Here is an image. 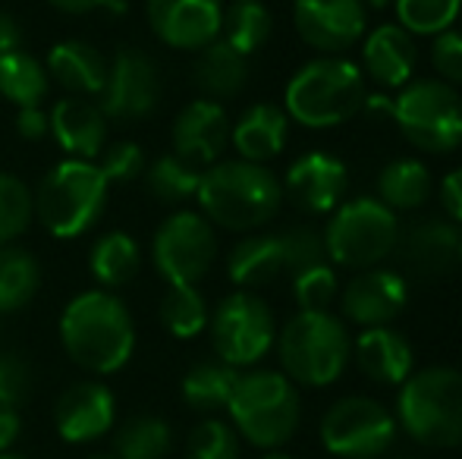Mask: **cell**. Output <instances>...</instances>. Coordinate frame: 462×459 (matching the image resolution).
Masks as SVG:
<instances>
[{"label":"cell","instance_id":"603a6c76","mask_svg":"<svg viewBox=\"0 0 462 459\" xmlns=\"http://www.w3.org/2000/svg\"><path fill=\"white\" fill-rule=\"evenodd\" d=\"M353 355L359 372L374 381V384L400 387L415 372L412 346L393 327H365L353 340Z\"/></svg>","mask_w":462,"mask_h":459},{"label":"cell","instance_id":"4316f807","mask_svg":"<svg viewBox=\"0 0 462 459\" xmlns=\"http://www.w3.org/2000/svg\"><path fill=\"white\" fill-rule=\"evenodd\" d=\"M249 82V57L233 50L224 38L205 44L195 57V86L208 101L236 98Z\"/></svg>","mask_w":462,"mask_h":459},{"label":"cell","instance_id":"f546056e","mask_svg":"<svg viewBox=\"0 0 462 459\" xmlns=\"http://www.w3.org/2000/svg\"><path fill=\"white\" fill-rule=\"evenodd\" d=\"M48 69L32 54L13 50V54L0 57V95L13 101L19 111L23 107H42V101L48 98Z\"/></svg>","mask_w":462,"mask_h":459},{"label":"cell","instance_id":"f6af8a7d","mask_svg":"<svg viewBox=\"0 0 462 459\" xmlns=\"http://www.w3.org/2000/svg\"><path fill=\"white\" fill-rule=\"evenodd\" d=\"M438 196H440V208H444L447 221L462 227V167L450 170L444 179H440Z\"/></svg>","mask_w":462,"mask_h":459},{"label":"cell","instance_id":"4fadbf2b","mask_svg":"<svg viewBox=\"0 0 462 459\" xmlns=\"http://www.w3.org/2000/svg\"><path fill=\"white\" fill-rule=\"evenodd\" d=\"M292 23L318 54H346L368 32V6L362 0H292Z\"/></svg>","mask_w":462,"mask_h":459},{"label":"cell","instance_id":"ac0fdd59","mask_svg":"<svg viewBox=\"0 0 462 459\" xmlns=\"http://www.w3.org/2000/svg\"><path fill=\"white\" fill-rule=\"evenodd\" d=\"M459 236L462 230L447 217H421L400 230L396 255L402 268L419 280H438L459 268Z\"/></svg>","mask_w":462,"mask_h":459},{"label":"cell","instance_id":"f35d334b","mask_svg":"<svg viewBox=\"0 0 462 459\" xmlns=\"http://www.w3.org/2000/svg\"><path fill=\"white\" fill-rule=\"evenodd\" d=\"M32 215H35V198L29 186L13 173H0V245H10L19 233H25Z\"/></svg>","mask_w":462,"mask_h":459},{"label":"cell","instance_id":"9a60e30c","mask_svg":"<svg viewBox=\"0 0 462 459\" xmlns=\"http://www.w3.org/2000/svg\"><path fill=\"white\" fill-rule=\"evenodd\" d=\"M340 312L349 325L365 327H387L402 315L409 302V283L393 268H368L356 271L340 289Z\"/></svg>","mask_w":462,"mask_h":459},{"label":"cell","instance_id":"3957f363","mask_svg":"<svg viewBox=\"0 0 462 459\" xmlns=\"http://www.w3.org/2000/svg\"><path fill=\"white\" fill-rule=\"evenodd\" d=\"M368 86L356 60L321 54L302 63L283 88V111L305 129H334L365 107Z\"/></svg>","mask_w":462,"mask_h":459},{"label":"cell","instance_id":"60d3db41","mask_svg":"<svg viewBox=\"0 0 462 459\" xmlns=\"http://www.w3.org/2000/svg\"><path fill=\"white\" fill-rule=\"evenodd\" d=\"M280 245H283L286 271L299 274V271L311 268V264L328 262V249H324V233L315 227H290L280 233Z\"/></svg>","mask_w":462,"mask_h":459},{"label":"cell","instance_id":"681fc988","mask_svg":"<svg viewBox=\"0 0 462 459\" xmlns=\"http://www.w3.org/2000/svg\"><path fill=\"white\" fill-rule=\"evenodd\" d=\"M51 4L63 13H92V10H101V6H110L114 0H51Z\"/></svg>","mask_w":462,"mask_h":459},{"label":"cell","instance_id":"1f68e13d","mask_svg":"<svg viewBox=\"0 0 462 459\" xmlns=\"http://www.w3.org/2000/svg\"><path fill=\"white\" fill-rule=\"evenodd\" d=\"M42 283L35 255L23 245H0V315L29 306Z\"/></svg>","mask_w":462,"mask_h":459},{"label":"cell","instance_id":"7402d4cb","mask_svg":"<svg viewBox=\"0 0 462 459\" xmlns=\"http://www.w3.org/2000/svg\"><path fill=\"white\" fill-rule=\"evenodd\" d=\"M48 120L57 145L73 161H97V154L104 151V142H107V123L104 120L107 116L88 98H76V95L60 98L54 111L48 114Z\"/></svg>","mask_w":462,"mask_h":459},{"label":"cell","instance_id":"74e56055","mask_svg":"<svg viewBox=\"0 0 462 459\" xmlns=\"http://www.w3.org/2000/svg\"><path fill=\"white\" fill-rule=\"evenodd\" d=\"M292 296L299 302V312H328L330 302L340 296V274L330 262L311 264L292 274Z\"/></svg>","mask_w":462,"mask_h":459},{"label":"cell","instance_id":"7a4b0ae2","mask_svg":"<svg viewBox=\"0 0 462 459\" xmlns=\"http://www.w3.org/2000/svg\"><path fill=\"white\" fill-rule=\"evenodd\" d=\"M195 198L211 224L233 233H252L277 217L283 205V186L264 164L236 158L205 167Z\"/></svg>","mask_w":462,"mask_h":459},{"label":"cell","instance_id":"83f0119b","mask_svg":"<svg viewBox=\"0 0 462 459\" xmlns=\"http://www.w3.org/2000/svg\"><path fill=\"white\" fill-rule=\"evenodd\" d=\"M377 202L390 211H415L431 198V170L419 158H396L377 173Z\"/></svg>","mask_w":462,"mask_h":459},{"label":"cell","instance_id":"ab89813d","mask_svg":"<svg viewBox=\"0 0 462 459\" xmlns=\"http://www.w3.org/2000/svg\"><path fill=\"white\" fill-rule=\"evenodd\" d=\"M189 459H239V437L236 428H230L220 418H205L195 425L186 444Z\"/></svg>","mask_w":462,"mask_h":459},{"label":"cell","instance_id":"816d5d0a","mask_svg":"<svg viewBox=\"0 0 462 459\" xmlns=\"http://www.w3.org/2000/svg\"><path fill=\"white\" fill-rule=\"evenodd\" d=\"M264 459H296V456H290V454H280V450H268V456Z\"/></svg>","mask_w":462,"mask_h":459},{"label":"cell","instance_id":"ffe728a7","mask_svg":"<svg viewBox=\"0 0 462 459\" xmlns=\"http://www.w3.org/2000/svg\"><path fill=\"white\" fill-rule=\"evenodd\" d=\"M116 399L101 381H79L67 387L54 406L57 435L67 444H88L114 428Z\"/></svg>","mask_w":462,"mask_h":459},{"label":"cell","instance_id":"6da1fadb","mask_svg":"<svg viewBox=\"0 0 462 459\" xmlns=\"http://www.w3.org/2000/svg\"><path fill=\"white\" fill-rule=\"evenodd\" d=\"M67 355L92 374H114L133 359L135 325L126 302L107 289H88L69 299L60 315Z\"/></svg>","mask_w":462,"mask_h":459},{"label":"cell","instance_id":"8d00e7d4","mask_svg":"<svg viewBox=\"0 0 462 459\" xmlns=\"http://www.w3.org/2000/svg\"><path fill=\"white\" fill-rule=\"evenodd\" d=\"M145 183L154 192V198L164 205H183L195 198L201 183V170L177 154H164L152 167H145Z\"/></svg>","mask_w":462,"mask_h":459},{"label":"cell","instance_id":"ee69618b","mask_svg":"<svg viewBox=\"0 0 462 459\" xmlns=\"http://www.w3.org/2000/svg\"><path fill=\"white\" fill-rule=\"evenodd\" d=\"M29 387H32L29 365L16 353H0V406L4 409H16L29 397Z\"/></svg>","mask_w":462,"mask_h":459},{"label":"cell","instance_id":"9c48e42d","mask_svg":"<svg viewBox=\"0 0 462 459\" xmlns=\"http://www.w3.org/2000/svg\"><path fill=\"white\" fill-rule=\"evenodd\" d=\"M409 145L450 154L462 145V95L440 79H412L400 88L390 114Z\"/></svg>","mask_w":462,"mask_h":459},{"label":"cell","instance_id":"52a82bcc","mask_svg":"<svg viewBox=\"0 0 462 459\" xmlns=\"http://www.w3.org/2000/svg\"><path fill=\"white\" fill-rule=\"evenodd\" d=\"M110 183L95 161H60L51 167L35 196V211L44 230L57 239H76L101 221Z\"/></svg>","mask_w":462,"mask_h":459},{"label":"cell","instance_id":"484cf974","mask_svg":"<svg viewBox=\"0 0 462 459\" xmlns=\"http://www.w3.org/2000/svg\"><path fill=\"white\" fill-rule=\"evenodd\" d=\"M286 271L283 245H280V233H252V236L239 239L226 255V274L239 289H258L274 283Z\"/></svg>","mask_w":462,"mask_h":459},{"label":"cell","instance_id":"cb8c5ba5","mask_svg":"<svg viewBox=\"0 0 462 459\" xmlns=\"http://www.w3.org/2000/svg\"><path fill=\"white\" fill-rule=\"evenodd\" d=\"M290 135V116L277 105H252L239 114V120L230 126V145L236 148L239 161H252V164H268L277 158L286 145Z\"/></svg>","mask_w":462,"mask_h":459},{"label":"cell","instance_id":"277c9868","mask_svg":"<svg viewBox=\"0 0 462 459\" xmlns=\"http://www.w3.org/2000/svg\"><path fill=\"white\" fill-rule=\"evenodd\" d=\"M277 353L292 384L328 387L346 372L353 359V337L340 315L296 312L277 334Z\"/></svg>","mask_w":462,"mask_h":459},{"label":"cell","instance_id":"f5cc1de1","mask_svg":"<svg viewBox=\"0 0 462 459\" xmlns=\"http://www.w3.org/2000/svg\"><path fill=\"white\" fill-rule=\"evenodd\" d=\"M0 459H29V456H19V454H10V450H4V454H0Z\"/></svg>","mask_w":462,"mask_h":459},{"label":"cell","instance_id":"836d02e7","mask_svg":"<svg viewBox=\"0 0 462 459\" xmlns=\"http://www.w3.org/2000/svg\"><path fill=\"white\" fill-rule=\"evenodd\" d=\"M211 321L205 296L199 293V287L189 283H171L161 299V325L167 327V334H173L177 340H192Z\"/></svg>","mask_w":462,"mask_h":459},{"label":"cell","instance_id":"ba28073f","mask_svg":"<svg viewBox=\"0 0 462 459\" xmlns=\"http://www.w3.org/2000/svg\"><path fill=\"white\" fill-rule=\"evenodd\" d=\"M324 233V249L334 268L368 271L396 252L400 217L374 196H356L340 202Z\"/></svg>","mask_w":462,"mask_h":459},{"label":"cell","instance_id":"7c38bea8","mask_svg":"<svg viewBox=\"0 0 462 459\" xmlns=\"http://www.w3.org/2000/svg\"><path fill=\"white\" fill-rule=\"evenodd\" d=\"M396 418L371 397H343L324 412L321 441L334 456L377 459L393 447Z\"/></svg>","mask_w":462,"mask_h":459},{"label":"cell","instance_id":"d590c367","mask_svg":"<svg viewBox=\"0 0 462 459\" xmlns=\"http://www.w3.org/2000/svg\"><path fill=\"white\" fill-rule=\"evenodd\" d=\"M396 25L412 38H434L459 23L462 0H393Z\"/></svg>","mask_w":462,"mask_h":459},{"label":"cell","instance_id":"8fae6325","mask_svg":"<svg viewBox=\"0 0 462 459\" xmlns=\"http://www.w3.org/2000/svg\"><path fill=\"white\" fill-rule=\"evenodd\" d=\"M152 258L158 274L171 283L199 287L217 258V233L201 211H173L152 239Z\"/></svg>","mask_w":462,"mask_h":459},{"label":"cell","instance_id":"e0dca14e","mask_svg":"<svg viewBox=\"0 0 462 459\" xmlns=\"http://www.w3.org/2000/svg\"><path fill=\"white\" fill-rule=\"evenodd\" d=\"M280 186L305 215H334L349 186L346 164L330 151H305L290 164Z\"/></svg>","mask_w":462,"mask_h":459},{"label":"cell","instance_id":"f1b7e54d","mask_svg":"<svg viewBox=\"0 0 462 459\" xmlns=\"http://www.w3.org/2000/svg\"><path fill=\"white\" fill-rule=\"evenodd\" d=\"M139 264H142L139 243L123 230L104 233L95 243L92 255H88V268H92L95 280L101 283V289L126 287L139 274Z\"/></svg>","mask_w":462,"mask_h":459},{"label":"cell","instance_id":"2e32d148","mask_svg":"<svg viewBox=\"0 0 462 459\" xmlns=\"http://www.w3.org/2000/svg\"><path fill=\"white\" fill-rule=\"evenodd\" d=\"M148 23L167 48L201 50L220 38L224 0H148Z\"/></svg>","mask_w":462,"mask_h":459},{"label":"cell","instance_id":"d6986e66","mask_svg":"<svg viewBox=\"0 0 462 459\" xmlns=\"http://www.w3.org/2000/svg\"><path fill=\"white\" fill-rule=\"evenodd\" d=\"M226 145H230V116L220 107V101L199 98L186 105L173 120V154L199 170L217 164Z\"/></svg>","mask_w":462,"mask_h":459},{"label":"cell","instance_id":"5bb4252c","mask_svg":"<svg viewBox=\"0 0 462 459\" xmlns=\"http://www.w3.org/2000/svg\"><path fill=\"white\" fill-rule=\"evenodd\" d=\"M161 76L148 54L133 48L116 50L101 92V114L110 120H142L158 107Z\"/></svg>","mask_w":462,"mask_h":459},{"label":"cell","instance_id":"8992f818","mask_svg":"<svg viewBox=\"0 0 462 459\" xmlns=\"http://www.w3.org/2000/svg\"><path fill=\"white\" fill-rule=\"evenodd\" d=\"M226 409H230L233 428L249 444L264 450L283 447L296 435L302 418L296 384L283 372H271V368L239 374Z\"/></svg>","mask_w":462,"mask_h":459},{"label":"cell","instance_id":"7bdbcfd3","mask_svg":"<svg viewBox=\"0 0 462 459\" xmlns=\"http://www.w3.org/2000/svg\"><path fill=\"white\" fill-rule=\"evenodd\" d=\"M431 67L440 82L462 86V29H447L431 38Z\"/></svg>","mask_w":462,"mask_h":459},{"label":"cell","instance_id":"44dd1931","mask_svg":"<svg viewBox=\"0 0 462 459\" xmlns=\"http://www.w3.org/2000/svg\"><path fill=\"white\" fill-rule=\"evenodd\" d=\"M419 48L415 38L396 23H381L362 38V73L387 92H400L415 79Z\"/></svg>","mask_w":462,"mask_h":459},{"label":"cell","instance_id":"b9f144b4","mask_svg":"<svg viewBox=\"0 0 462 459\" xmlns=\"http://www.w3.org/2000/svg\"><path fill=\"white\" fill-rule=\"evenodd\" d=\"M145 151L135 142H116L97 154V170L104 173L107 183H133V179L145 177Z\"/></svg>","mask_w":462,"mask_h":459},{"label":"cell","instance_id":"5b68a950","mask_svg":"<svg viewBox=\"0 0 462 459\" xmlns=\"http://www.w3.org/2000/svg\"><path fill=\"white\" fill-rule=\"evenodd\" d=\"M396 425L425 447H459L462 444V372L431 365L412 372L400 384Z\"/></svg>","mask_w":462,"mask_h":459},{"label":"cell","instance_id":"9f6ffc18","mask_svg":"<svg viewBox=\"0 0 462 459\" xmlns=\"http://www.w3.org/2000/svg\"><path fill=\"white\" fill-rule=\"evenodd\" d=\"M459 23H462V10H459Z\"/></svg>","mask_w":462,"mask_h":459},{"label":"cell","instance_id":"bcb514c9","mask_svg":"<svg viewBox=\"0 0 462 459\" xmlns=\"http://www.w3.org/2000/svg\"><path fill=\"white\" fill-rule=\"evenodd\" d=\"M16 133L23 135L25 142H38L51 133V120L42 107H23L16 114Z\"/></svg>","mask_w":462,"mask_h":459},{"label":"cell","instance_id":"30bf717a","mask_svg":"<svg viewBox=\"0 0 462 459\" xmlns=\"http://www.w3.org/2000/svg\"><path fill=\"white\" fill-rule=\"evenodd\" d=\"M211 344L217 349V359L233 368H249L262 362L277 344V321L274 312L262 296L239 289L220 299L211 321Z\"/></svg>","mask_w":462,"mask_h":459},{"label":"cell","instance_id":"e575fe53","mask_svg":"<svg viewBox=\"0 0 462 459\" xmlns=\"http://www.w3.org/2000/svg\"><path fill=\"white\" fill-rule=\"evenodd\" d=\"M116 459H167L173 450V431L158 416H135L116 431Z\"/></svg>","mask_w":462,"mask_h":459},{"label":"cell","instance_id":"4dcf8cb0","mask_svg":"<svg viewBox=\"0 0 462 459\" xmlns=\"http://www.w3.org/2000/svg\"><path fill=\"white\" fill-rule=\"evenodd\" d=\"M274 32V16L262 0H233L230 10H224L220 38L239 50L243 57H252Z\"/></svg>","mask_w":462,"mask_h":459},{"label":"cell","instance_id":"d4e9b609","mask_svg":"<svg viewBox=\"0 0 462 459\" xmlns=\"http://www.w3.org/2000/svg\"><path fill=\"white\" fill-rule=\"evenodd\" d=\"M107 67L104 54L92 48L88 41H60L51 48L48 54V79H54L60 88H67L69 95H101L104 82H107Z\"/></svg>","mask_w":462,"mask_h":459},{"label":"cell","instance_id":"c3c4849f","mask_svg":"<svg viewBox=\"0 0 462 459\" xmlns=\"http://www.w3.org/2000/svg\"><path fill=\"white\" fill-rule=\"evenodd\" d=\"M19 431H23V422H19V412L16 409H4L0 406V454L10 450L16 444Z\"/></svg>","mask_w":462,"mask_h":459},{"label":"cell","instance_id":"db71d44e","mask_svg":"<svg viewBox=\"0 0 462 459\" xmlns=\"http://www.w3.org/2000/svg\"><path fill=\"white\" fill-rule=\"evenodd\" d=\"M459 268H462V236H459Z\"/></svg>","mask_w":462,"mask_h":459},{"label":"cell","instance_id":"f907efd6","mask_svg":"<svg viewBox=\"0 0 462 459\" xmlns=\"http://www.w3.org/2000/svg\"><path fill=\"white\" fill-rule=\"evenodd\" d=\"M362 4H365L368 10H387V6H393V0H362Z\"/></svg>","mask_w":462,"mask_h":459},{"label":"cell","instance_id":"d6a6232c","mask_svg":"<svg viewBox=\"0 0 462 459\" xmlns=\"http://www.w3.org/2000/svg\"><path fill=\"white\" fill-rule=\"evenodd\" d=\"M239 381V368L226 362H199L186 372L183 378V399L199 412L226 409L233 397V387Z\"/></svg>","mask_w":462,"mask_h":459},{"label":"cell","instance_id":"11a10c76","mask_svg":"<svg viewBox=\"0 0 462 459\" xmlns=\"http://www.w3.org/2000/svg\"><path fill=\"white\" fill-rule=\"evenodd\" d=\"M92 459H110V456H92Z\"/></svg>","mask_w":462,"mask_h":459},{"label":"cell","instance_id":"7dc6e473","mask_svg":"<svg viewBox=\"0 0 462 459\" xmlns=\"http://www.w3.org/2000/svg\"><path fill=\"white\" fill-rule=\"evenodd\" d=\"M19 44H23V29H19V23L10 13H0V57L19 50Z\"/></svg>","mask_w":462,"mask_h":459}]
</instances>
